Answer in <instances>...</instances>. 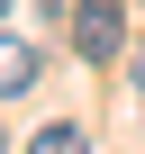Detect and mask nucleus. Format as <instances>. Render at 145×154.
I'll return each instance as SVG.
<instances>
[{
  "label": "nucleus",
  "mask_w": 145,
  "mask_h": 154,
  "mask_svg": "<svg viewBox=\"0 0 145 154\" xmlns=\"http://www.w3.org/2000/svg\"><path fill=\"white\" fill-rule=\"evenodd\" d=\"M45 9H54V18H63V9H82V0H45Z\"/></svg>",
  "instance_id": "20e7f679"
},
{
  "label": "nucleus",
  "mask_w": 145,
  "mask_h": 154,
  "mask_svg": "<svg viewBox=\"0 0 145 154\" xmlns=\"http://www.w3.org/2000/svg\"><path fill=\"white\" fill-rule=\"evenodd\" d=\"M36 63H45V54H36L27 36H0V100H18V91L36 82Z\"/></svg>",
  "instance_id": "f03ea898"
},
{
  "label": "nucleus",
  "mask_w": 145,
  "mask_h": 154,
  "mask_svg": "<svg viewBox=\"0 0 145 154\" xmlns=\"http://www.w3.org/2000/svg\"><path fill=\"white\" fill-rule=\"evenodd\" d=\"M27 154H91V136H82V127H63V118H54V127H36V145H27Z\"/></svg>",
  "instance_id": "7ed1b4c3"
},
{
  "label": "nucleus",
  "mask_w": 145,
  "mask_h": 154,
  "mask_svg": "<svg viewBox=\"0 0 145 154\" xmlns=\"http://www.w3.org/2000/svg\"><path fill=\"white\" fill-rule=\"evenodd\" d=\"M118 36H127V9H118V0H82V9H72V54H82V63H109Z\"/></svg>",
  "instance_id": "f257e3e1"
},
{
  "label": "nucleus",
  "mask_w": 145,
  "mask_h": 154,
  "mask_svg": "<svg viewBox=\"0 0 145 154\" xmlns=\"http://www.w3.org/2000/svg\"><path fill=\"white\" fill-rule=\"evenodd\" d=\"M0 9H9V0H0Z\"/></svg>",
  "instance_id": "39448f33"
}]
</instances>
